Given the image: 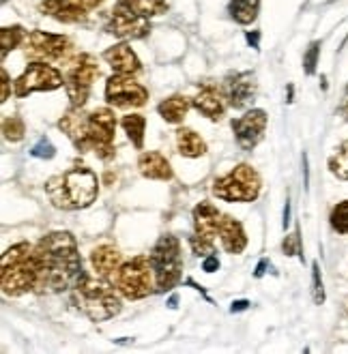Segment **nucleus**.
I'll use <instances>...</instances> for the list:
<instances>
[{
  "mask_svg": "<svg viewBox=\"0 0 348 354\" xmlns=\"http://www.w3.org/2000/svg\"><path fill=\"white\" fill-rule=\"evenodd\" d=\"M223 213L211 202H200L194 208V236L190 239L192 249L196 256H209L213 254V241L219 236V223Z\"/></svg>",
  "mask_w": 348,
  "mask_h": 354,
  "instance_id": "10",
  "label": "nucleus"
},
{
  "mask_svg": "<svg viewBox=\"0 0 348 354\" xmlns=\"http://www.w3.org/2000/svg\"><path fill=\"white\" fill-rule=\"evenodd\" d=\"M118 3L140 13L142 17H155V15L166 13V9H168L166 0H118Z\"/></svg>",
  "mask_w": 348,
  "mask_h": 354,
  "instance_id": "27",
  "label": "nucleus"
},
{
  "mask_svg": "<svg viewBox=\"0 0 348 354\" xmlns=\"http://www.w3.org/2000/svg\"><path fill=\"white\" fill-rule=\"evenodd\" d=\"M331 225L340 234H348V200L338 204L331 211Z\"/></svg>",
  "mask_w": 348,
  "mask_h": 354,
  "instance_id": "31",
  "label": "nucleus"
},
{
  "mask_svg": "<svg viewBox=\"0 0 348 354\" xmlns=\"http://www.w3.org/2000/svg\"><path fill=\"white\" fill-rule=\"evenodd\" d=\"M342 112L346 114V118H348V106H342Z\"/></svg>",
  "mask_w": 348,
  "mask_h": 354,
  "instance_id": "42",
  "label": "nucleus"
},
{
  "mask_svg": "<svg viewBox=\"0 0 348 354\" xmlns=\"http://www.w3.org/2000/svg\"><path fill=\"white\" fill-rule=\"evenodd\" d=\"M282 249H284V254H286V256H301V258H303V254H301V239H299V230H297L295 234H291V236H286V241H284Z\"/></svg>",
  "mask_w": 348,
  "mask_h": 354,
  "instance_id": "35",
  "label": "nucleus"
},
{
  "mask_svg": "<svg viewBox=\"0 0 348 354\" xmlns=\"http://www.w3.org/2000/svg\"><path fill=\"white\" fill-rule=\"evenodd\" d=\"M101 3H104V0H44V3H41V11L58 19V22L77 24V22H84L89 13L97 9Z\"/></svg>",
  "mask_w": 348,
  "mask_h": 354,
  "instance_id": "15",
  "label": "nucleus"
},
{
  "mask_svg": "<svg viewBox=\"0 0 348 354\" xmlns=\"http://www.w3.org/2000/svg\"><path fill=\"white\" fill-rule=\"evenodd\" d=\"M176 149L183 157H200L207 153V144L196 131L183 127L176 131Z\"/></svg>",
  "mask_w": 348,
  "mask_h": 354,
  "instance_id": "24",
  "label": "nucleus"
},
{
  "mask_svg": "<svg viewBox=\"0 0 348 354\" xmlns=\"http://www.w3.org/2000/svg\"><path fill=\"white\" fill-rule=\"evenodd\" d=\"M219 239H221V245L228 254H241L245 249V245H248V236H245V232H243V225L230 215L221 217Z\"/></svg>",
  "mask_w": 348,
  "mask_h": 354,
  "instance_id": "21",
  "label": "nucleus"
},
{
  "mask_svg": "<svg viewBox=\"0 0 348 354\" xmlns=\"http://www.w3.org/2000/svg\"><path fill=\"white\" fill-rule=\"evenodd\" d=\"M138 170L145 178H153V180H170L172 178L170 161L157 151L142 153L138 159Z\"/></svg>",
  "mask_w": 348,
  "mask_h": 354,
  "instance_id": "20",
  "label": "nucleus"
},
{
  "mask_svg": "<svg viewBox=\"0 0 348 354\" xmlns=\"http://www.w3.org/2000/svg\"><path fill=\"white\" fill-rule=\"evenodd\" d=\"M318 56H320V41H314V44H310L308 52H305V56H303V69H305V73H308V75L316 73Z\"/></svg>",
  "mask_w": 348,
  "mask_h": 354,
  "instance_id": "32",
  "label": "nucleus"
},
{
  "mask_svg": "<svg viewBox=\"0 0 348 354\" xmlns=\"http://www.w3.org/2000/svg\"><path fill=\"white\" fill-rule=\"evenodd\" d=\"M26 56L41 62H60L67 60L71 52V41L65 35H52L44 30H30L24 39Z\"/></svg>",
  "mask_w": 348,
  "mask_h": 354,
  "instance_id": "11",
  "label": "nucleus"
},
{
  "mask_svg": "<svg viewBox=\"0 0 348 354\" xmlns=\"http://www.w3.org/2000/svg\"><path fill=\"white\" fill-rule=\"evenodd\" d=\"M264 268H267V260H262L256 268V277H262L264 275Z\"/></svg>",
  "mask_w": 348,
  "mask_h": 354,
  "instance_id": "41",
  "label": "nucleus"
},
{
  "mask_svg": "<svg viewBox=\"0 0 348 354\" xmlns=\"http://www.w3.org/2000/svg\"><path fill=\"white\" fill-rule=\"evenodd\" d=\"M106 30L118 39H142L149 35L151 24H149V17H142L140 13L118 3L108 15Z\"/></svg>",
  "mask_w": 348,
  "mask_h": 354,
  "instance_id": "14",
  "label": "nucleus"
},
{
  "mask_svg": "<svg viewBox=\"0 0 348 354\" xmlns=\"http://www.w3.org/2000/svg\"><path fill=\"white\" fill-rule=\"evenodd\" d=\"M149 99V91L131 75L114 73L106 84V101L114 108H142Z\"/></svg>",
  "mask_w": 348,
  "mask_h": 354,
  "instance_id": "13",
  "label": "nucleus"
},
{
  "mask_svg": "<svg viewBox=\"0 0 348 354\" xmlns=\"http://www.w3.org/2000/svg\"><path fill=\"white\" fill-rule=\"evenodd\" d=\"M258 41H260V32H258V30L248 32V44H250L254 50H260V44H258Z\"/></svg>",
  "mask_w": 348,
  "mask_h": 354,
  "instance_id": "38",
  "label": "nucleus"
},
{
  "mask_svg": "<svg viewBox=\"0 0 348 354\" xmlns=\"http://www.w3.org/2000/svg\"><path fill=\"white\" fill-rule=\"evenodd\" d=\"M71 301L93 322H106L120 311V299L114 292V288L86 275L73 286Z\"/></svg>",
  "mask_w": 348,
  "mask_h": 354,
  "instance_id": "4",
  "label": "nucleus"
},
{
  "mask_svg": "<svg viewBox=\"0 0 348 354\" xmlns=\"http://www.w3.org/2000/svg\"><path fill=\"white\" fill-rule=\"evenodd\" d=\"M37 264V292H63L84 277L77 243L69 232H52L33 249Z\"/></svg>",
  "mask_w": 348,
  "mask_h": 354,
  "instance_id": "1",
  "label": "nucleus"
},
{
  "mask_svg": "<svg viewBox=\"0 0 348 354\" xmlns=\"http://www.w3.org/2000/svg\"><path fill=\"white\" fill-rule=\"evenodd\" d=\"M187 110H190V99H185L183 95H172L170 99L161 101L159 108H157L159 116L166 122H172V124L183 122V118L187 116Z\"/></svg>",
  "mask_w": 348,
  "mask_h": 354,
  "instance_id": "23",
  "label": "nucleus"
},
{
  "mask_svg": "<svg viewBox=\"0 0 348 354\" xmlns=\"http://www.w3.org/2000/svg\"><path fill=\"white\" fill-rule=\"evenodd\" d=\"M312 299L316 305L324 303V286H322V277H320V266L318 262L312 264Z\"/></svg>",
  "mask_w": 348,
  "mask_h": 354,
  "instance_id": "33",
  "label": "nucleus"
},
{
  "mask_svg": "<svg viewBox=\"0 0 348 354\" xmlns=\"http://www.w3.org/2000/svg\"><path fill=\"white\" fill-rule=\"evenodd\" d=\"M30 155L37 157V159H52V157L56 155V149H54V144H52L48 138H41V140L35 144V147H33Z\"/></svg>",
  "mask_w": 348,
  "mask_h": 354,
  "instance_id": "34",
  "label": "nucleus"
},
{
  "mask_svg": "<svg viewBox=\"0 0 348 354\" xmlns=\"http://www.w3.org/2000/svg\"><path fill=\"white\" fill-rule=\"evenodd\" d=\"M291 223V202L286 200V206H284V227Z\"/></svg>",
  "mask_w": 348,
  "mask_h": 354,
  "instance_id": "40",
  "label": "nucleus"
},
{
  "mask_svg": "<svg viewBox=\"0 0 348 354\" xmlns=\"http://www.w3.org/2000/svg\"><path fill=\"white\" fill-rule=\"evenodd\" d=\"M267 129V114L262 110H252L245 116L232 120V131L237 136V142L243 151H252L258 147V142Z\"/></svg>",
  "mask_w": 348,
  "mask_h": 354,
  "instance_id": "16",
  "label": "nucleus"
},
{
  "mask_svg": "<svg viewBox=\"0 0 348 354\" xmlns=\"http://www.w3.org/2000/svg\"><path fill=\"white\" fill-rule=\"evenodd\" d=\"M104 60L118 75H136L142 69L138 56L134 54V50L127 44H118V46H112L110 50H106Z\"/></svg>",
  "mask_w": 348,
  "mask_h": 354,
  "instance_id": "19",
  "label": "nucleus"
},
{
  "mask_svg": "<svg viewBox=\"0 0 348 354\" xmlns=\"http://www.w3.org/2000/svg\"><path fill=\"white\" fill-rule=\"evenodd\" d=\"M82 108H71L58 120V127L67 133L73 147L80 153L95 151L101 159L108 161L114 157V131L116 116L108 108H97L91 114L80 112Z\"/></svg>",
  "mask_w": 348,
  "mask_h": 354,
  "instance_id": "2",
  "label": "nucleus"
},
{
  "mask_svg": "<svg viewBox=\"0 0 348 354\" xmlns=\"http://www.w3.org/2000/svg\"><path fill=\"white\" fill-rule=\"evenodd\" d=\"M37 264L33 258V247L28 243H17L3 254V292L9 297L26 295L37 290Z\"/></svg>",
  "mask_w": 348,
  "mask_h": 354,
  "instance_id": "5",
  "label": "nucleus"
},
{
  "mask_svg": "<svg viewBox=\"0 0 348 354\" xmlns=\"http://www.w3.org/2000/svg\"><path fill=\"white\" fill-rule=\"evenodd\" d=\"M213 194L226 202H254L260 194V176L252 165L241 163L228 174L215 178Z\"/></svg>",
  "mask_w": 348,
  "mask_h": 354,
  "instance_id": "8",
  "label": "nucleus"
},
{
  "mask_svg": "<svg viewBox=\"0 0 348 354\" xmlns=\"http://www.w3.org/2000/svg\"><path fill=\"white\" fill-rule=\"evenodd\" d=\"M256 91H258L256 75L250 71L235 73L226 80V84H223V93H226L228 106H232L235 110L250 108L256 99Z\"/></svg>",
  "mask_w": 348,
  "mask_h": 354,
  "instance_id": "17",
  "label": "nucleus"
},
{
  "mask_svg": "<svg viewBox=\"0 0 348 354\" xmlns=\"http://www.w3.org/2000/svg\"><path fill=\"white\" fill-rule=\"evenodd\" d=\"M153 277H155V273L151 266V258L136 256L114 270L112 281L122 297L129 301H138V299H145L153 292Z\"/></svg>",
  "mask_w": 348,
  "mask_h": 354,
  "instance_id": "6",
  "label": "nucleus"
},
{
  "mask_svg": "<svg viewBox=\"0 0 348 354\" xmlns=\"http://www.w3.org/2000/svg\"><path fill=\"white\" fill-rule=\"evenodd\" d=\"M226 93L215 88V86H204L192 101V106L202 114L207 116L211 120H219L223 116V112H226Z\"/></svg>",
  "mask_w": 348,
  "mask_h": 354,
  "instance_id": "18",
  "label": "nucleus"
},
{
  "mask_svg": "<svg viewBox=\"0 0 348 354\" xmlns=\"http://www.w3.org/2000/svg\"><path fill=\"white\" fill-rule=\"evenodd\" d=\"M329 170L338 178L348 180V142L340 144V147L336 149V153L331 155V159H329Z\"/></svg>",
  "mask_w": 348,
  "mask_h": 354,
  "instance_id": "29",
  "label": "nucleus"
},
{
  "mask_svg": "<svg viewBox=\"0 0 348 354\" xmlns=\"http://www.w3.org/2000/svg\"><path fill=\"white\" fill-rule=\"evenodd\" d=\"M26 39V32L22 26H5L3 30H0V56H3V60L7 58V54L11 50H15L19 44H24Z\"/></svg>",
  "mask_w": 348,
  "mask_h": 354,
  "instance_id": "28",
  "label": "nucleus"
},
{
  "mask_svg": "<svg viewBox=\"0 0 348 354\" xmlns=\"http://www.w3.org/2000/svg\"><path fill=\"white\" fill-rule=\"evenodd\" d=\"M122 124V129H125L127 138L131 140V144L142 151V147H145V129H147V118L145 116H140V114H127V116H122L120 120Z\"/></svg>",
  "mask_w": 348,
  "mask_h": 354,
  "instance_id": "26",
  "label": "nucleus"
},
{
  "mask_svg": "<svg viewBox=\"0 0 348 354\" xmlns=\"http://www.w3.org/2000/svg\"><path fill=\"white\" fill-rule=\"evenodd\" d=\"M97 77H99V67L91 54H80L69 62L65 71V88L71 99V108L84 106L93 82Z\"/></svg>",
  "mask_w": 348,
  "mask_h": 354,
  "instance_id": "9",
  "label": "nucleus"
},
{
  "mask_svg": "<svg viewBox=\"0 0 348 354\" xmlns=\"http://www.w3.org/2000/svg\"><path fill=\"white\" fill-rule=\"evenodd\" d=\"M3 3H7V0H3Z\"/></svg>",
  "mask_w": 348,
  "mask_h": 354,
  "instance_id": "43",
  "label": "nucleus"
},
{
  "mask_svg": "<svg viewBox=\"0 0 348 354\" xmlns=\"http://www.w3.org/2000/svg\"><path fill=\"white\" fill-rule=\"evenodd\" d=\"M3 133H5L7 140L19 142V140L24 138V133H26V124H24V120L19 118V116L5 118V120H3Z\"/></svg>",
  "mask_w": 348,
  "mask_h": 354,
  "instance_id": "30",
  "label": "nucleus"
},
{
  "mask_svg": "<svg viewBox=\"0 0 348 354\" xmlns=\"http://www.w3.org/2000/svg\"><path fill=\"white\" fill-rule=\"evenodd\" d=\"M151 266L155 273V286L161 292L172 290L181 281L183 273V258H181V245L174 236H161L151 252Z\"/></svg>",
  "mask_w": 348,
  "mask_h": 354,
  "instance_id": "7",
  "label": "nucleus"
},
{
  "mask_svg": "<svg viewBox=\"0 0 348 354\" xmlns=\"http://www.w3.org/2000/svg\"><path fill=\"white\" fill-rule=\"evenodd\" d=\"M260 0H230L228 13L239 24H252L258 17Z\"/></svg>",
  "mask_w": 348,
  "mask_h": 354,
  "instance_id": "25",
  "label": "nucleus"
},
{
  "mask_svg": "<svg viewBox=\"0 0 348 354\" xmlns=\"http://www.w3.org/2000/svg\"><path fill=\"white\" fill-rule=\"evenodd\" d=\"M202 268H204V273H215V270L219 268V260H217V256H207V258H204Z\"/></svg>",
  "mask_w": 348,
  "mask_h": 354,
  "instance_id": "36",
  "label": "nucleus"
},
{
  "mask_svg": "<svg viewBox=\"0 0 348 354\" xmlns=\"http://www.w3.org/2000/svg\"><path fill=\"white\" fill-rule=\"evenodd\" d=\"M120 260H122V256L114 245H101V247L93 249V254H91V264L101 279L114 275V270L120 266Z\"/></svg>",
  "mask_w": 348,
  "mask_h": 354,
  "instance_id": "22",
  "label": "nucleus"
},
{
  "mask_svg": "<svg viewBox=\"0 0 348 354\" xmlns=\"http://www.w3.org/2000/svg\"><path fill=\"white\" fill-rule=\"evenodd\" d=\"M63 84H65V77L60 75V71H56L48 62L35 60L28 65V69L15 80V95L28 97L41 91H56Z\"/></svg>",
  "mask_w": 348,
  "mask_h": 354,
  "instance_id": "12",
  "label": "nucleus"
},
{
  "mask_svg": "<svg viewBox=\"0 0 348 354\" xmlns=\"http://www.w3.org/2000/svg\"><path fill=\"white\" fill-rule=\"evenodd\" d=\"M0 75H3V95H0V101H7L9 99V75L5 69L0 71Z\"/></svg>",
  "mask_w": 348,
  "mask_h": 354,
  "instance_id": "37",
  "label": "nucleus"
},
{
  "mask_svg": "<svg viewBox=\"0 0 348 354\" xmlns=\"http://www.w3.org/2000/svg\"><path fill=\"white\" fill-rule=\"evenodd\" d=\"M48 196L56 208L63 211H80L95 202L99 194V180L86 165H75L69 172L60 174L48 183Z\"/></svg>",
  "mask_w": 348,
  "mask_h": 354,
  "instance_id": "3",
  "label": "nucleus"
},
{
  "mask_svg": "<svg viewBox=\"0 0 348 354\" xmlns=\"http://www.w3.org/2000/svg\"><path fill=\"white\" fill-rule=\"evenodd\" d=\"M248 307H250L248 301H235L230 309H232V314H235V311H243V309H248Z\"/></svg>",
  "mask_w": 348,
  "mask_h": 354,
  "instance_id": "39",
  "label": "nucleus"
}]
</instances>
